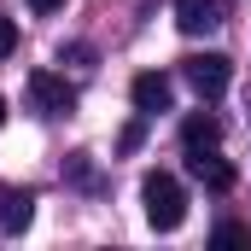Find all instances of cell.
<instances>
[{"label":"cell","instance_id":"obj_1","mask_svg":"<svg viewBox=\"0 0 251 251\" xmlns=\"http://www.w3.org/2000/svg\"><path fill=\"white\" fill-rule=\"evenodd\" d=\"M140 204H146V222L158 234H176L187 222V187L170 176V170H146L140 176Z\"/></svg>","mask_w":251,"mask_h":251},{"label":"cell","instance_id":"obj_3","mask_svg":"<svg viewBox=\"0 0 251 251\" xmlns=\"http://www.w3.org/2000/svg\"><path fill=\"white\" fill-rule=\"evenodd\" d=\"M181 64H187V82L204 94V100H216V94L228 88V76H234L228 53H193V59H181Z\"/></svg>","mask_w":251,"mask_h":251},{"label":"cell","instance_id":"obj_11","mask_svg":"<svg viewBox=\"0 0 251 251\" xmlns=\"http://www.w3.org/2000/svg\"><path fill=\"white\" fill-rule=\"evenodd\" d=\"M64 0H29V12H59Z\"/></svg>","mask_w":251,"mask_h":251},{"label":"cell","instance_id":"obj_6","mask_svg":"<svg viewBox=\"0 0 251 251\" xmlns=\"http://www.w3.org/2000/svg\"><path fill=\"white\" fill-rule=\"evenodd\" d=\"M193 176H199V181H204L210 193H228V187H234V170H228V164L216 158V146H204V152H193Z\"/></svg>","mask_w":251,"mask_h":251},{"label":"cell","instance_id":"obj_12","mask_svg":"<svg viewBox=\"0 0 251 251\" xmlns=\"http://www.w3.org/2000/svg\"><path fill=\"white\" fill-rule=\"evenodd\" d=\"M0 123H6V94H0Z\"/></svg>","mask_w":251,"mask_h":251},{"label":"cell","instance_id":"obj_4","mask_svg":"<svg viewBox=\"0 0 251 251\" xmlns=\"http://www.w3.org/2000/svg\"><path fill=\"white\" fill-rule=\"evenodd\" d=\"M176 24L181 35H210L228 24V0H176Z\"/></svg>","mask_w":251,"mask_h":251},{"label":"cell","instance_id":"obj_5","mask_svg":"<svg viewBox=\"0 0 251 251\" xmlns=\"http://www.w3.org/2000/svg\"><path fill=\"white\" fill-rule=\"evenodd\" d=\"M128 100H134V111L158 117V111H170V100H176V82H170L164 70H140V76H134V88H128Z\"/></svg>","mask_w":251,"mask_h":251},{"label":"cell","instance_id":"obj_10","mask_svg":"<svg viewBox=\"0 0 251 251\" xmlns=\"http://www.w3.org/2000/svg\"><path fill=\"white\" fill-rule=\"evenodd\" d=\"M12 53H18V24L0 18V59H12Z\"/></svg>","mask_w":251,"mask_h":251},{"label":"cell","instance_id":"obj_2","mask_svg":"<svg viewBox=\"0 0 251 251\" xmlns=\"http://www.w3.org/2000/svg\"><path fill=\"white\" fill-rule=\"evenodd\" d=\"M29 100H35L41 117H70V111H76V88H70L64 76H53V70H35V76H29Z\"/></svg>","mask_w":251,"mask_h":251},{"label":"cell","instance_id":"obj_9","mask_svg":"<svg viewBox=\"0 0 251 251\" xmlns=\"http://www.w3.org/2000/svg\"><path fill=\"white\" fill-rule=\"evenodd\" d=\"M210 240H216V246H246V228H240V222H222Z\"/></svg>","mask_w":251,"mask_h":251},{"label":"cell","instance_id":"obj_8","mask_svg":"<svg viewBox=\"0 0 251 251\" xmlns=\"http://www.w3.org/2000/svg\"><path fill=\"white\" fill-rule=\"evenodd\" d=\"M29 228V193L0 187V234H24Z\"/></svg>","mask_w":251,"mask_h":251},{"label":"cell","instance_id":"obj_7","mask_svg":"<svg viewBox=\"0 0 251 251\" xmlns=\"http://www.w3.org/2000/svg\"><path fill=\"white\" fill-rule=\"evenodd\" d=\"M181 140H187V152H204V146L222 140V123H216L210 111H193L187 123H181Z\"/></svg>","mask_w":251,"mask_h":251}]
</instances>
